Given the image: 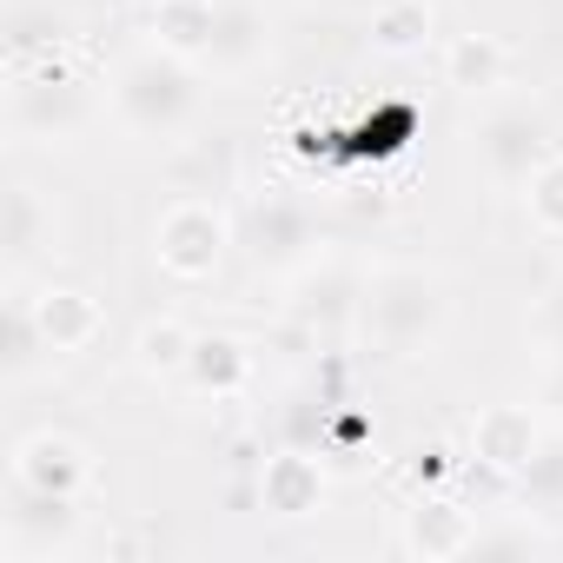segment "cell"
Instances as JSON below:
<instances>
[{"label":"cell","instance_id":"cell-22","mask_svg":"<svg viewBox=\"0 0 563 563\" xmlns=\"http://www.w3.org/2000/svg\"><path fill=\"white\" fill-rule=\"evenodd\" d=\"M523 206H530V225L563 239V153H550L530 179H523Z\"/></svg>","mask_w":563,"mask_h":563},{"label":"cell","instance_id":"cell-2","mask_svg":"<svg viewBox=\"0 0 563 563\" xmlns=\"http://www.w3.org/2000/svg\"><path fill=\"white\" fill-rule=\"evenodd\" d=\"M444 312H451L444 278L424 272V265H385L372 286H365V299H358L365 339H372L378 352H391V358L424 352V345L444 332Z\"/></svg>","mask_w":563,"mask_h":563},{"label":"cell","instance_id":"cell-25","mask_svg":"<svg viewBox=\"0 0 563 563\" xmlns=\"http://www.w3.org/2000/svg\"><path fill=\"white\" fill-rule=\"evenodd\" d=\"M140 8H146V14H153V8H166V0H140Z\"/></svg>","mask_w":563,"mask_h":563},{"label":"cell","instance_id":"cell-20","mask_svg":"<svg viewBox=\"0 0 563 563\" xmlns=\"http://www.w3.org/2000/svg\"><path fill=\"white\" fill-rule=\"evenodd\" d=\"M192 339H199V332H186L179 319H153V325H140V339H133V365H140L146 378H179L186 358H192Z\"/></svg>","mask_w":563,"mask_h":563},{"label":"cell","instance_id":"cell-11","mask_svg":"<svg viewBox=\"0 0 563 563\" xmlns=\"http://www.w3.org/2000/svg\"><path fill=\"white\" fill-rule=\"evenodd\" d=\"M27 299H34V319H41V332H47L54 358H74V352H87V345L107 332L100 299H93V292H80V286H47V292H27Z\"/></svg>","mask_w":563,"mask_h":563},{"label":"cell","instance_id":"cell-17","mask_svg":"<svg viewBox=\"0 0 563 563\" xmlns=\"http://www.w3.org/2000/svg\"><path fill=\"white\" fill-rule=\"evenodd\" d=\"M0 245H8V272H21L41 245H54V212L41 206L34 186H8V219H0Z\"/></svg>","mask_w":563,"mask_h":563},{"label":"cell","instance_id":"cell-8","mask_svg":"<svg viewBox=\"0 0 563 563\" xmlns=\"http://www.w3.org/2000/svg\"><path fill=\"white\" fill-rule=\"evenodd\" d=\"M537 444H543V424L523 405H484L471 418V457L484 471H497V477H517L537 457Z\"/></svg>","mask_w":563,"mask_h":563},{"label":"cell","instance_id":"cell-19","mask_svg":"<svg viewBox=\"0 0 563 563\" xmlns=\"http://www.w3.org/2000/svg\"><path fill=\"white\" fill-rule=\"evenodd\" d=\"M517 497L543 523H563V438H543L537 444V457L517 471Z\"/></svg>","mask_w":563,"mask_h":563},{"label":"cell","instance_id":"cell-4","mask_svg":"<svg viewBox=\"0 0 563 563\" xmlns=\"http://www.w3.org/2000/svg\"><path fill=\"white\" fill-rule=\"evenodd\" d=\"M477 153H484V173L504 179V186H523L556 146H550V120L530 107V100H510L497 113H484L477 126Z\"/></svg>","mask_w":563,"mask_h":563},{"label":"cell","instance_id":"cell-7","mask_svg":"<svg viewBox=\"0 0 563 563\" xmlns=\"http://www.w3.org/2000/svg\"><path fill=\"white\" fill-rule=\"evenodd\" d=\"M245 245H252L258 272H299L312 258V212L292 192H265L245 219Z\"/></svg>","mask_w":563,"mask_h":563},{"label":"cell","instance_id":"cell-1","mask_svg":"<svg viewBox=\"0 0 563 563\" xmlns=\"http://www.w3.org/2000/svg\"><path fill=\"white\" fill-rule=\"evenodd\" d=\"M206 87H199V60L173 54V47H140L113 67V113L140 133V140H179L199 113Z\"/></svg>","mask_w":563,"mask_h":563},{"label":"cell","instance_id":"cell-10","mask_svg":"<svg viewBox=\"0 0 563 563\" xmlns=\"http://www.w3.org/2000/svg\"><path fill=\"white\" fill-rule=\"evenodd\" d=\"M398 550L418 556V563H451V556H471L477 550V523H471V510H457L444 497H424V504L405 510Z\"/></svg>","mask_w":563,"mask_h":563},{"label":"cell","instance_id":"cell-12","mask_svg":"<svg viewBox=\"0 0 563 563\" xmlns=\"http://www.w3.org/2000/svg\"><path fill=\"white\" fill-rule=\"evenodd\" d=\"M325 504V471L306 451H278L258 471V510L265 517H312Z\"/></svg>","mask_w":563,"mask_h":563},{"label":"cell","instance_id":"cell-21","mask_svg":"<svg viewBox=\"0 0 563 563\" xmlns=\"http://www.w3.org/2000/svg\"><path fill=\"white\" fill-rule=\"evenodd\" d=\"M372 41L385 54H411L431 41V0H378V14H372Z\"/></svg>","mask_w":563,"mask_h":563},{"label":"cell","instance_id":"cell-6","mask_svg":"<svg viewBox=\"0 0 563 563\" xmlns=\"http://www.w3.org/2000/svg\"><path fill=\"white\" fill-rule=\"evenodd\" d=\"M87 126V87L60 67L47 74H21L14 80V133L27 140H67Z\"/></svg>","mask_w":563,"mask_h":563},{"label":"cell","instance_id":"cell-3","mask_svg":"<svg viewBox=\"0 0 563 563\" xmlns=\"http://www.w3.org/2000/svg\"><path fill=\"white\" fill-rule=\"evenodd\" d=\"M225 245H232V225H225L219 199H206V192H179V199L159 212V225H153V258H159V272L186 278V286H199V278L219 272Z\"/></svg>","mask_w":563,"mask_h":563},{"label":"cell","instance_id":"cell-16","mask_svg":"<svg viewBox=\"0 0 563 563\" xmlns=\"http://www.w3.org/2000/svg\"><path fill=\"white\" fill-rule=\"evenodd\" d=\"M504 67H510V54H504L497 34H457L444 47V80L464 87V93H497L504 87Z\"/></svg>","mask_w":563,"mask_h":563},{"label":"cell","instance_id":"cell-13","mask_svg":"<svg viewBox=\"0 0 563 563\" xmlns=\"http://www.w3.org/2000/svg\"><path fill=\"white\" fill-rule=\"evenodd\" d=\"M258 54H265V14L245 8V0H219L212 41H206L199 67H212V74H245V67H258Z\"/></svg>","mask_w":563,"mask_h":563},{"label":"cell","instance_id":"cell-14","mask_svg":"<svg viewBox=\"0 0 563 563\" xmlns=\"http://www.w3.org/2000/svg\"><path fill=\"white\" fill-rule=\"evenodd\" d=\"M179 378H186L199 398H232V391L252 378V352H245V339H232V332H199Z\"/></svg>","mask_w":563,"mask_h":563},{"label":"cell","instance_id":"cell-5","mask_svg":"<svg viewBox=\"0 0 563 563\" xmlns=\"http://www.w3.org/2000/svg\"><path fill=\"white\" fill-rule=\"evenodd\" d=\"M74 537H80V497L34 490V484L14 477V490H8V550L21 563H41V556H60Z\"/></svg>","mask_w":563,"mask_h":563},{"label":"cell","instance_id":"cell-24","mask_svg":"<svg viewBox=\"0 0 563 563\" xmlns=\"http://www.w3.org/2000/svg\"><path fill=\"white\" fill-rule=\"evenodd\" d=\"M543 405L563 418V352H550V372H543Z\"/></svg>","mask_w":563,"mask_h":563},{"label":"cell","instance_id":"cell-23","mask_svg":"<svg viewBox=\"0 0 563 563\" xmlns=\"http://www.w3.org/2000/svg\"><path fill=\"white\" fill-rule=\"evenodd\" d=\"M530 332L543 339V352H563V278L543 286V299L530 306Z\"/></svg>","mask_w":563,"mask_h":563},{"label":"cell","instance_id":"cell-15","mask_svg":"<svg viewBox=\"0 0 563 563\" xmlns=\"http://www.w3.org/2000/svg\"><path fill=\"white\" fill-rule=\"evenodd\" d=\"M54 345H47V332H41V319H34V299L27 292H14L8 306H0V378H34V365L47 358Z\"/></svg>","mask_w":563,"mask_h":563},{"label":"cell","instance_id":"cell-18","mask_svg":"<svg viewBox=\"0 0 563 563\" xmlns=\"http://www.w3.org/2000/svg\"><path fill=\"white\" fill-rule=\"evenodd\" d=\"M212 14H219V0H166V8H153V47L199 60L212 41Z\"/></svg>","mask_w":563,"mask_h":563},{"label":"cell","instance_id":"cell-9","mask_svg":"<svg viewBox=\"0 0 563 563\" xmlns=\"http://www.w3.org/2000/svg\"><path fill=\"white\" fill-rule=\"evenodd\" d=\"M14 477L34 484V490L80 497V490L93 484V457H87V444L67 438V431H34V438L14 444Z\"/></svg>","mask_w":563,"mask_h":563}]
</instances>
